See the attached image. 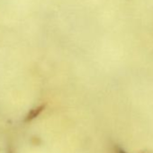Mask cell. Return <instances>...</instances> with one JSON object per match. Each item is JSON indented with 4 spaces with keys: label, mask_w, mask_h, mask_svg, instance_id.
<instances>
[{
    "label": "cell",
    "mask_w": 153,
    "mask_h": 153,
    "mask_svg": "<svg viewBox=\"0 0 153 153\" xmlns=\"http://www.w3.org/2000/svg\"><path fill=\"white\" fill-rule=\"evenodd\" d=\"M116 153H126L124 150H123L122 149H120V148H117L116 149Z\"/></svg>",
    "instance_id": "cell-1"
}]
</instances>
